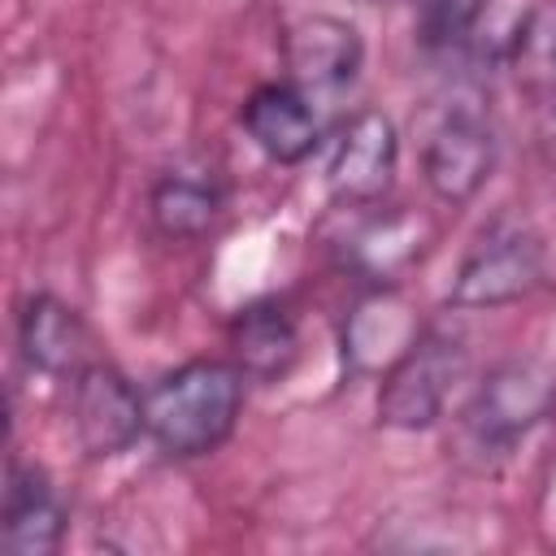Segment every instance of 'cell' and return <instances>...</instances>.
Instances as JSON below:
<instances>
[{"label":"cell","instance_id":"obj_7","mask_svg":"<svg viewBox=\"0 0 556 556\" xmlns=\"http://www.w3.org/2000/svg\"><path fill=\"white\" fill-rule=\"evenodd\" d=\"M495 161H500V139L491 117L478 104H452L434 122L421 148V178L439 204L460 208L491 182Z\"/></svg>","mask_w":556,"mask_h":556},{"label":"cell","instance_id":"obj_14","mask_svg":"<svg viewBox=\"0 0 556 556\" xmlns=\"http://www.w3.org/2000/svg\"><path fill=\"white\" fill-rule=\"evenodd\" d=\"M421 256V222L413 213H369L343 239V265H352L374 287H391V278Z\"/></svg>","mask_w":556,"mask_h":556},{"label":"cell","instance_id":"obj_11","mask_svg":"<svg viewBox=\"0 0 556 556\" xmlns=\"http://www.w3.org/2000/svg\"><path fill=\"white\" fill-rule=\"evenodd\" d=\"M226 348L248 382H282L300 361V321L287 300L261 295L230 317Z\"/></svg>","mask_w":556,"mask_h":556},{"label":"cell","instance_id":"obj_18","mask_svg":"<svg viewBox=\"0 0 556 556\" xmlns=\"http://www.w3.org/2000/svg\"><path fill=\"white\" fill-rule=\"evenodd\" d=\"M547 156H552V169H556V109H552V117H547Z\"/></svg>","mask_w":556,"mask_h":556},{"label":"cell","instance_id":"obj_3","mask_svg":"<svg viewBox=\"0 0 556 556\" xmlns=\"http://www.w3.org/2000/svg\"><path fill=\"white\" fill-rule=\"evenodd\" d=\"M469 369V352L456 334L439 326H421L408 348L382 369L378 382V426L387 430H430L456 382Z\"/></svg>","mask_w":556,"mask_h":556},{"label":"cell","instance_id":"obj_15","mask_svg":"<svg viewBox=\"0 0 556 556\" xmlns=\"http://www.w3.org/2000/svg\"><path fill=\"white\" fill-rule=\"evenodd\" d=\"M222 187L191 169H165L148 187V217L165 239H200L222 217Z\"/></svg>","mask_w":556,"mask_h":556},{"label":"cell","instance_id":"obj_13","mask_svg":"<svg viewBox=\"0 0 556 556\" xmlns=\"http://www.w3.org/2000/svg\"><path fill=\"white\" fill-rule=\"evenodd\" d=\"M417 334L413 317H408V304L391 291V287H374L343 321V361L365 374V369H387L404 348L408 339Z\"/></svg>","mask_w":556,"mask_h":556},{"label":"cell","instance_id":"obj_16","mask_svg":"<svg viewBox=\"0 0 556 556\" xmlns=\"http://www.w3.org/2000/svg\"><path fill=\"white\" fill-rule=\"evenodd\" d=\"M508 65L517 74L521 87L530 91H556V9L543 4L534 9L517 35H513V48H508Z\"/></svg>","mask_w":556,"mask_h":556},{"label":"cell","instance_id":"obj_12","mask_svg":"<svg viewBox=\"0 0 556 556\" xmlns=\"http://www.w3.org/2000/svg\"><path fill=\"white\" fill-rule=\"evenodd\" d=\"M17 352L48 378H74L91 361V334L74 304L52 291H35L17 313Z\"/></svg>","mask_w":556,"mask_h":556},{"label":"cell","instance_id":"obj_9","mask_svg":"<svg viewBox=\"0 0 556 556\" xmlns=\"http://www.w3.org/2000/svg\"><path fill=\"white\" fill-rule=\"evenodd\" d=\"M239 126L248 130V139L278 165H300L321 148V117H317V100L304 96L295 83H261L243 109H239Z\"/></svg>","mask_w":556,"mask_h":556},{"label":"cell","instance_id":"obj_8","mask_svg":"<svg viewBox=\"0 0 556 556\" xmlns=\"http://www.w3.org/2000/svg\"><path fill=\"white\" fill-rule=\"evenodd\" d=\"M282 61L287 83H295L304 96H339L361 78L365 65V39L348 17L334 13H308L282 35Z\"/></svg>","mask_w":556,"mask_h":556},{"label":"cell","instance_id":"obj_5","mask_svg":"<svg viewBox=\"0 0 556 556\" xmlns=\"http://www.w3.org/2000/svg\"><path fill=\"white\" fill-rule=\"evenodd\" d=\"M395 169H400L395 122L374 104L352 109L339 122V130L330 139V156H326L330 200L343 208H378L395 182Z\"/></svg>","mask_w":556,"mask_h":556},{"label":"cell","instance_id":"obj_4","mask_svg":"<svg viewBox=\"0 0 556 556\" xmlns=\"http://www.w3.org/2000/svg\"><path fill=\"white\" fill-rule=\"evenodd\" d=\"M543 239L513 217H495L478 230L469 252L460 256L447 304L452 308H504L521 295H530L543 282Z\"/></svg>","mask_w":556,"mask_h":556},{"label":"cell","instance_id":"obj_2","mask_svg":"<svg viewBox=\"0 0 556 556\" xmlns=\"http://www.w3.org/2000/svg\"><path fill=\"white\" fill-rule=\"evenodd\" d=\"M552 413H556V365L539 356H513L482 374V382L473 387L460 413V430L473 452L504 456Z\"/></svg>","mask_w":556,"mask_h":556},{"label":"cell","instance_id":"obj_17","mask_svg":"<svg viewBox=\"0 0 556 556\" xmlns=\"http://www.w3.org/2000/svg\"><path fill=\"white\" fill-rule=\"evenodd\" d=\"M482 9L486 0H417V22L430 43H456L478 26Z\"/></svg>","mask_w":556,"mask_h":556},{"label":"cell","instance_id":"obj_6","mask_svg":"<svg viewBox=\"0 0 556 556\" xmlns=\"http://www.w3.org/2000/svg\"><path fill=\"white\" fill-rule=\"evenodd\" d=\"M70 430L87 460H113L148 439L143 395L117 365L87 361L70 378Z\"/></svg>","mask_w":556,"mask_h":556},{"label":"cell","instance_id":"obj_10","mask_svg":"<svg viewBox=\"0 0 556 556\" xmlns=\"http://www.w3.org/2000/svg\"><path fill=\"white\" fill-rule=\"evenodd\" d=\"M70 526V508L52 478L39 465L9 460L4 478V513H0V547L9 556H52L61 552Z\"/></svg>","mask_w":556,"mask_h":556},{"label":"cell","instance_id":"obj_1","mask_svg":"<svg viewBox=\"0 0 556 556\" xmlns=\"http://www.w3.org/2000/svg\"><path fill=\"white\" fill-rule=\"evenodd\" d=\"M243 369L230 356H195L143 391L148 439L169 460L217 452L243 417Z\"/></svg>","mask_w":556,"mask_h":556}]
</instances>
